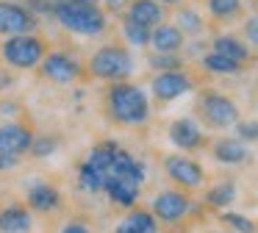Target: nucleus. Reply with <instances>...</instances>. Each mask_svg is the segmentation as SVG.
<instances>
[{"mask_svg": "<svg viewBox=\"0 0 258 233\" xmlns=\"http://www.w3.org/2000/svg\"><path fill=\"white\" fill-rule=\"evenodd\" d=\"M53 17L61 28L78 36H100L108 28L106 11L86 0H53Z\"/></svg>", "mask_w": 258, "mask_h": 233, "instance_id": "obj_1", "label": "nucleus"}, {"mask_svg": "<svg viewBox=\"0 0 258 233\" xmlns=\"http://www.w3.org/2000/svg\"><path fill=\"white\" fill-rule=\"evenodd\" d=\"M108 114L119 125H142L150 116V100L145 89L128 81H117L108 89Z\"/></svg>", "mask_w": 258, "mask_h": 233, "instance_id": "obj_2", "label": "nucleus"}, {"mask_svg": "<svg viewBox=\"0 0 258 233\" xmlns=\"http://www.w3.org/2000/svg\"><path fill=\"white\" fill-rule=\"evenodd\" d=\"M86 70H89V75L97 78V81L117 83V81L131 78V72H134V55H131V50L122 47V44H103L100 50L92 53Z\"/></svg>", "mask_w": 258, "mask_h": 233, "instance_id": "obj_3", "label": "nucleus"}, {"mask_svg": "<svg viewBox=\"0 0 258 233\" xmlns=\"http://www.w3.org/2000/svg\"><path fill=\"white\" fill-rule=\"evenodd\" d=\"M0 55L12 70H36L47 55V44L36 33H17L0 44Z\"/></svg>", "mask_w": 258, "mask_h": 233, "instance_id": "obj_4", "label": "nucleus"}, {"mask_svg": "<svg viewBox=\"0 0 258 233\" xmlns=\"http://www.w3.org/2000/svg\"><path fill=\"white\" fill-rule=\"evenodd\" d=\"M200 116L206 120V125L225 131V128H233L239 122V105L228 94L203 92L200 94Z\"/></svg>", "mask_w": 258, "mask_h": 233, "instance_id": "obj_5", "label": "nucleus"}, {"mask_svg": "<svg viewBox=\"0 0 258 233\" xmlns=\"http://www.w3.org/2000/svg\"><path fill=\"white\" fill-rule=\"evenodd\" d=\"M42 75L47 78V81L53 83H73L78 81L81 75H84V67H81V61L75 59V55L64 53V50H56V53H47L45 59H42Z\"/></svg>", "mask_w": 258, "mask_h": 233, "instance_id": "obj_6", "label": "nucleus"}, {"mask_svg": "<svg viewBox=\"0 0 258 233\" xmlns=\"http://www.w3.org/2000/svg\"><path fill=\"white\" fill-rule=\"evenodd\" d=\"M164 172H167L169 181L183 189H200L203 181H206L203 166L195 158H189V155H167L164 158Z\"/></svg>", "mask_w": 258, "mask_h": 233, "instance_id": "obj_7", "label": "nucleus"}, {"mask_svg": "<svg viewBox=\"0 0 258 233\" xmlns=\"http://www.w3.org/2000/svg\"><path fill=\"white\" fill-rule=\"evenodd\" d=\"M36 14H31L25 6L0 0V33L3 36H17V33H34L36 31Z\"/></svg>", "mask_w": 258, "mask_h": 233, "instance_id": "obj_8", "label": "nucleus"}, {"mask_svg": "<svg viewBox=\"0 0 258 233\" xmlns=\"http://www.w3.org/2000/svg\"><path fill=\"white\" fill-rule=\"evenodd\" d=\"M189 197L186 192H178V189H167V192H158L156 200H153V216L158 222H167V225H175L180 222L186 214H189Z\"/></svg>", "mask_w": 258, "mask_h": 233, "instance_id": "obj_9", "label": "nucleus"}, {"mask_svg": "<svg viewBox=\"0 0 258 233\" xmlns=\"http://www.w3.org/2000/svg\"><path fill=\"white\" fill-rule=\"evenodd\" d=\"M153 97L161 100V103H172V100L183 97L191 89V78L183 70H169V72H158L153 78Z\"/></svg>", "mask_w": 258, "mask_h": 233, "instance_id": "obj_10", "label": "nucleus"}, {"mask_svg": "<svg viewBox=\"0 0 258 233\" xmlns=\"http://www.w3.org/2000/svg\"><path fill=\"white\" fill-rule=\"evenodd\" d=\"M34 144V131L23 122H6L0 125V153H12V155H23L31 150Z\"/></svg>", "mask_w": 258, "mask_h": 233, "instance_id": "obj_11", "label": "nucleus"}, {"mask_svg": "<svg viewBox=\"0 0 258 233\" xmlns=\"http://www.w3.org/2000/svg\"><path fill=\"white\" fill-rule=\"evenodd\" d=\"M169 142H172L175 147L189 153V150H197L203 144V131L195 120L180 116V120H175L172 125H169Z\"/></svg>", "mask_w": 258, "mask_h": 233, "instance_id": "obj_12", "label": "nucleus"}, {"mask_svg": "<svg viewBox=\"0 0 258 233\" xmlns=\"http://www.w3.org/2000/svg\"><path fill=\"white\" fill-rule=\"evenodd\" d=\"M108 175L122 178V181H131V183H136V186H142V183H145V164H142L139 158H134L128 150H117Z\"/></svg>", "mask_w": 258, "mask_h": 233, "instance_id": "obj_13", "label": "nucleus"}, {"mask_svg": "<svg viewBox=\"0 0 258 233\" xmlns=\"http://www.w3.org/2000/svg\"><path fill=\"white\" fill-rule=\"evenodd\" d=\"M122 17H128V20H134V22H139V25L153 31L156 25L164 22V6L158 0H131L128 11Z\"/></svg>", "mask_w": 258, "mask_h": 233, "instance_id": "obj_14", "label": "nucleus"}, {"mask_svg": "<svg viewBox=\"0 0 258 233\" xmlns=\"http://www.w3.org/2000/svg\"><path fill=\"white\" fill-rule=\"evenodd\" d=\"M34 227L28 205L12 203L6 208H0V233H28Z\"/></svg>", "mask_w": 258, "mask_h": 233, "instance_id": "obj_15", "label": "nucleus"}, {"mask_svg": "<svg viewBox=\"0 0 258 233\" xmlns=\"http://www.w3.org/2000/svg\"><path fill=\"white\" fill-rule=\"evenodd\" d=\"M28 208L34 211H42V214H50V211H56L58 205H61V194H58V189L53 186V183H34V186L28 189Z\"/></svg>", "mask_w": 258, "mask_h": 233, "instance_id": "obj_16", "label": "nucleus"}, {"mask_svg": "<svg viewBox=\"0 0 258 233\" xmlns=\"http://www.w3.org/2000/svg\"><path fill=\"white\" fill-rule=\"evenodd\" d=\"M150 47L153 53H180L183 50V33L169 22H161L150 33Z\"/></svg>", "mask_w": 258, "mask_h": 233, "instance_id": "obj_17", "label": "nucleus"}, {"mask_svg": "<svg viewBox=\"0 0 258 233\" xmlns=\"http://www.w3.org/2000/svg\"><path fill=\"white\" fill-rule=\"evenodd\" d=\"M103 192H106L117 205H122V208H134V205L139 203L142 186H136V183H131V181H122V178L108 175V178H106V186H103Z\"/></svg>", "mask_w": 258, "mask_h": 233, "instance_id": "obj_18", "label": "nucleus"}, {"mask_svg": "<svg viewBox=\"0 0 258 233\" xmlns=\"http://www.w3.org/2000/svg\"><path fill=\"white\" fill-rule=\"evenodd\" d=\"M214 158L219 161V164H228V166H236V164H244L247 161V147L241 139H217L211 147Z\"/></svg>", "mask_w": 258, "mask_h": 233, "instance_id": "obj_19", "label": "nucleus"}, {"mask_svg": "<svg viewBox=\"0 0 258 233\" xmlns=\"http://www.w3.org/2000/svg\"><path fill=\"white\" fill-rule=\"evenodd\" d=\"M114 233H158V219L153 216V211L134 208L117 225V230H114Z\"/></svg>", "mask_w": 258, "mask_h": 233, "instance_id": "obj_20", "label": "nucleus"}, {"mask_svg": "<svg viewBox=\"0 0 258 233\" xmlns=\"http://www.w3.org/2000/svg\"><path fill=\"white\" fill-rule=\"evenodd\" d=\"M211 47H214V53L225 55V59H230V61H239V64L250 61V47H247L239 36H230V33H219L211 42Z\"/></svg>", "mask_w": 258, "mask_h": 233, "instance_id": "obj_21", "label": "nucleus"}, {"mask_svg": "<svg viewBox=\"0 0 258 233\" xmlns=\"http://www.w3.org/2000/svg\"><path fill=\"white\" fill-rule=\"evenodd\" d=\"M175 28H178L183 36H197V33H203V28H206V20L200 17V11L191 9V6H175Z\"/></svg>", "mask_w": 258, "mask_h": 233, "instance_id": "obj_22", "label": "nucleus"}, {"mask_svg": "<svg viewBox=\"0 0 258 233\" xmlns=\"http://www.w3.org/2000/svg\"><path fill=\"white\" fill-rule=\"evenodd\" d=\"M117 144L114 142H100L95 144V147L89 150V155H86V164L95 166L97 172H103V175H108V169H111V161H114V153H117Z\"/></svg>", "mask_w": 258, "mask_h": 233, "instance_id": "obj_23", "label": "nucleus"}, {"mask_svg": "<svg viewBox=\"0 0 258 233\" xmlns=\"http://www.w3.org/2000/svg\"><path fill=\"white\" fill-rule=\"evenodd\" d=\"M203 70L214 72V75H239L244 67H241L239 61H230V59H225V55H219L211 50L208 55H203Z\"/></svg>", "mask_w": 258, "mask_h": 233, "instance_id": "obj_24", "label": "nucleus"}, {"mask_svg": "<svg viewBox=\"0 0 258 233\" xmlns=\"http://www.w3.org/2000/svg\"><path fill=\"white\" fill-rule=\"evenodd\" d=\"M233 200H236V183L233 181L217 183V186L208 189V194H206V203L211 205V208H228Z\"/></svg>", "mask_w": 258, "mask_h": 233, "instance_id": "obj_25", "label": "nucleus"}, {"mask_svg": "<svg viewBox=\"0 0 258 233\" xmlns=\"http://www.w3.org/2000/svg\"><path fill=\"white\" fill-rule=\"evenodd\" d=\"M150 33H153L150 28H145V25H139V22L122 17V36H125V42H128L131 47H147V44H150Z\"/></svg>", "mask_w": 258, "mask_h": 233, "instance_id": "obj_26", "label": "nucleus"}, {"mask_svg": "<svg viewBox=\"0 0 258 233\" xmlns=\"http://www.w3.org/2000/svg\"><path fill=\"white\" fill-rule=\"evenodd\" d=\"M241 11H244L241 0H208V14L214 20H236L241 17Z\"/></svg>", "mask_w": 258, "mask_h": 233, "instance_id": "obj_27", "label": "nucleus"}, {"mask_svg": "<svg viewBox=\"0 0 258 233\" xmlns=\"http://www.w3.org/2000/svg\"><path fill=\"white\" fill-rule=\"evenodd\" d=\"M106 178L108 175H103V172H97L95 166H89L84 161V164L78 166V183H81V189H86V192H103V186H106Z\"/></svg>", "mask_w": 258, "mask_h": 233, "instance_id": "obj_28", "label": "nucleus"}, {"mask_svg": "<svg viewBox=\"0 0 258 233\" xmlns=\"http://www.w3.org/2000/svg\"><path fill=\"white\" fill-rule=\"evenodd\" d=\"M61 147V139L58 136H50V133H42L39 139H34V144H31V153L36 155V158H50L56 150Z\"/></svg>", "mask_w": 258, "mask_h": 233, "instance_id": "obj_29", "label": "nucleus"}, {"mask_svg": "<svg viewBox=\"0 0 258 233\" xmlns=\"http://www.w3.org/2000/svg\"><path fill=\"white\" fill-rule=\"evenodd\" d=\"M219 219H222L228 227H233L236 233H258V225H255V222L247 219V216H241V214H233V211H225Z\"/></svg>", "mask_w": 258, "mask_h": 233, "instance_id": "obj_30", "label": "nucleus"}, {"mask_svg": "<svg viewBox=\"0 0 258 233\" xmlns=\"http://www.w3.org/2000/svg\"><path fill=\"white\" fill-rule=\"evenodd\" d=\"M150 67H156V70H161V72H169V70H180L183 61H180L178 53H153Z\"/></svg>", "mask_w": 258, "mask_h": 233, "instance_id": "obj_31", "label": "nucleus"}, {"mask_svg": "<svg viewBox=\"0 0 258 233\" xmlns=\"http://www.w3.org/2000/svg\"><path fill=\"white\" fill-rule=\"evenodd\" d=\"M236 133L241 142H258V120H250V122H236Z\"/></svg>", "mask_w": 258, "mask_h": 233, "instance_id": "obj_32", "label": "nucleus"}, {"mask_svg": "<svg viewBox=\"0 0 258 233\" xmlns=\"http://www.w3.org/2000/svg\"><path fill=\"white\" fill-rule=\"evenodd\" d=\"M244 39L252 47H258V14H252L244 20Z\"/></svg>", "mask_w": 258, "mask_h": 233, "instance_id": "obj_33", "label": "nucleus"}, {"mask_svg": "<svg viewBox=\"0 0 258 233\" xmlns=\"http://www.w3.org/2000/svg\"><path fill=\"white\" fill-rule=\"evenodd\" d=\"M100 3H103V11H106V14H119L122 17L125 11H128L131 0H100Z\"/></svg>", "mask_w": 258, "mask_h": 233, "instance_id": "obj_34", "label": "nucleus"}, {"mask_svg": "<svg viewBox=\"0 0 258 233\" xmlns=\"http://www.w3.org/2000/svg\"><path fill=\"white\" fill-rule=\"evenodd\" d=\"M25 9L34 14V11H42V14H53V0H28Z\"/></svg>", "mask_w": 258, "mask_h": 233, "instance_id": "obj_35", "label": "nucleus"}, {"mask_svg": "<svg viewBox=\"0 0 258 233\" xmlns=\"http://www.w3.org/2000/svg\"><path fill=\"white\" fill-rule=\"evenodd\" d=\"M20 166V155H12V153H0V172H9Z\"/></svg>", "mask_w": 258, "mask_h": 233, "instance_id": "obj_36", "label": "nucleus"}, {"mask_svg": "<svg viewBox=\"0 0 258 233\" xmlns=\"http://www.w3.org/2000/svg\"><path fill=\"white\" fill-rule=\"evenodd\" d=\"M58 233H92V230H89V225H84V222H67Z\"/></svg>", "mask_w": 258, "mask_h": 233, "instance_id": "obj_37", "label": "nucleus"}, {"mask_svg": "<svg viewBox=\"0 0 258 233\" xmlns=\"http://www.w3.org/2000/svg\"><path fill=\"white\" fill-rule=\"evenodd\" d=\"M14 83V78L9 75V72H0V92H3V89H9Z\"/></svg>", "mask_w": 258, "mask_h": 233, "instance_id": "obj_38", "label": "nucleus"}, {"mask_svg": "<svg viewBox=\"0 0 258 233\" xmlns=\"http://www.w3.org/2000/svg\"><path fill=\"white\" fill-rule=\"evenodd\" d=\"M0 108H3V114H17L20 105L17 103H0Z\"/></svg>", "mask_w": 258, "mask_h": 233, "instance_id": "obj_39", "label": "nucleus"}, {"mask_svg": "<svg viewBox=\"0 0 258 233\" xmlns=\"http://www.w3.org/2000/svg\"><path fill=\"white\" fill-rule=\"evenodd\" d=\"M158 3H161V6H180L183 0H158Z\"/></svg>", "mask_w": 258, "mask_h": 233, "instance_id": "obj_40", "label": "nucleus"}, {"mask_svg": "<svg viewBox=\"0 0 258 233\" xmlns=\"http://www.w3.org/2000/svg\"><path fill=\"white\" fill-rule=\"evenodd\" d=\"M86 3H92V6H100V0H86Z\"/></svg>", "mask_w": 258, "mask_h": 233, "instance_id": "obj_41", "label": "nucleus"}, {"mask_svg": "<svg viewBox=\"0 0 258 233\" xmlns=\"http://www.w3.org/2000/svg\"><path fill=\"white\" fill-rule=\"evenodd\" d=\"M175 233H183V230H175Z\"/></svg>", "mask_w": 258, "mask_h": 233, "instance_id": "obj_42", "label": "nucleus"}]
</instances>
